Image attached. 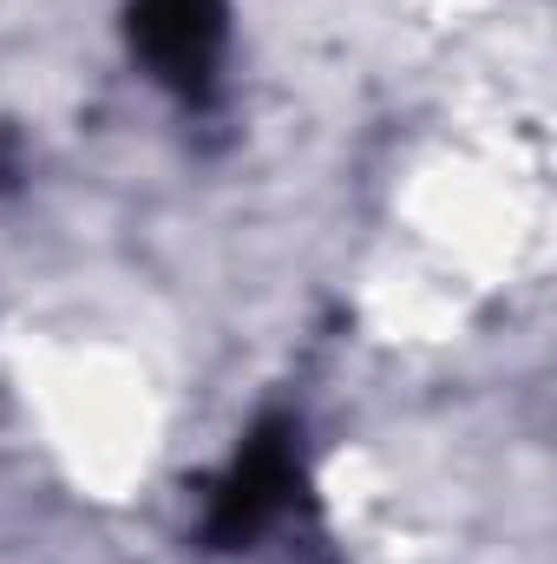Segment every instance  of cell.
Instances as JSON below:
<instances>
[{
    "mask_svg": "<svg viewBox=\"0 0 557 564\" xmlns=\"http://www.w3.org/2000/svg\"><path fill=\"white\" fill-rule=\"evenodd\" d=\"M132 46L144 53L151 79H164L184 99H204L223 53V0H139Z\"/></svg>",
    "mask_w": 557,
    "mask_h": 564,
    "instance_id": "1",
    "label": "cell"
}]
</instances>
